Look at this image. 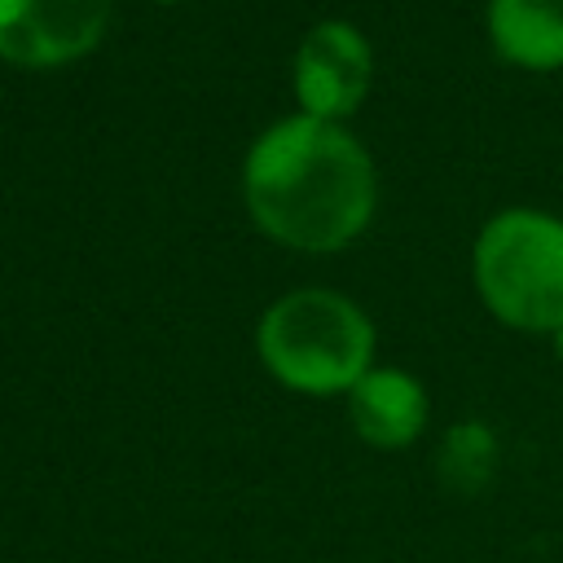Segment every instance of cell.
Returning a JSON list of instances; mask_svg holds the SVG:
<instances>
[{
  "instance_id": "6da1fadb",
  "label": "cell",
  "mask_w": 563,
  "mask_h": 563,
  "mask_svg": "<svg viewBox=\"0 0 563 563\" xmlns=\"http://www.w3.org/2000/svg\"><path fill=\"white\" fill-rule=\"evenodd\" d=\"M242 185L255 224L295 251H334L352 242L369 224L378 194L361 141L343 123L312 114L260 132Z\"/></svg>"
},
{
  "instance_id": "7a4b0ae2",
  "label": "cell",
  "mask_w": 563,
  "mask_h": 563,
  "mask_svg": "<svg viewBox=\"0 0 563 563\" xmlns=\"http://www.w3.org/2000/svg\"><path fill=\"white\" fill-rule=\"evenodd\" d=\"M260 361L277 383L303 396L352 391L374 356L369 317L334 290H290L282 295L255 330Z\"/></svg>"
},
{
  "instance_id": "3957f363",
  "label": "cell",
  "mask_w": 563,
  "mask_h": 563,
  "mask_svg": "<svg viewBox=\"0 0 563 563\" xmlns=\"http://www.w3.org/2000/svg\"><path fill=\"white\" fill-rule=\"evenodd\" d=\"M475 286L515 330H563V220L510 207L475 242Z\"/></svg>"
},
{
  "instance_id": "277c9868",
  "label": "cell",
  "mask_w": 563,
  "mask_h": 563,
  "mask_svg": "<svg viewBox=\"0 0 563 563\" xmlns=\"http://www.w3.org/2000/svg\"><path fill=\"white\" fill-rule=\"evenodd\" d=\"M110 22V0H0V57L62 66L88 53Z\"/></svg>"
},
{
  "instance_id": "5b68a950",
  "label": "cell",
  "mask_w": 563,
  "mask_h": 563,
  "mask_svg": "<svg viewBox=\"0 0 563 563\" xmlns=\"http://www.w3.org/2000/svg\"><path fill=\"white\" fill-rule=\"evenodd\" d=\"M369 44L352 22H317L295 53V92L303 114L339 123L369 88Z\"/></svg>"
},
{
  "instance_id": "8992f818",
  "label": "cell",
  "mask_w": 563,
  "mask_h": 563,
  "mask_svg": "<svg viewBox=\"0 0 563 563\" xmlns=\"http://www.w3.org/2000/svg\"><path fill=\"white\" fill-rule=\"evenodd\" d=\"M352 431L374 449H405L427 427V391L405 369H365L347 391Z\"/></svg>"
},
{
  "instance_id": "52a82bcc",
  "label": "cell",
  "mask_w": 563,
  "mask_h": 563,
  "mask_svg": "<svg viewBox=\"0 0 563 563\" xmlns=\"http://www.w3.org/2000/svg\"><path fill=\"white\" fill-rule=\"evenodd\" d=\"M488 35L506 62L563 66V0H488Z\"/></svg>"
},
{
  "instance_id": "ba28073f",
  "label": "cell",
  "mask_w": 563,
  "mask_h": 563,
  "mask_svg": "<svg viewBox=\"0 0 563 563\" xmlns=\"http://www.w3.org/2000/svg\"><path fill=\"white\" fill-rule=\"evenodd\" d=\"M497 462V440L484 422H457L449 427L444 444H440V475L457 488H475L493 475Z\"/></svg>"
},
{
  "instance_id": "9c48e42d",
  "label": "cell",
  "mask_w": 563,
  "mask_h": 563,
  "mask_svg": "<svg viewBox=\"0 0 563 563\" xmlns=\"http://www.w3.org/2000/svg\"><path fill=\"white\" fill-rule=\"evenodd\" d=\"M554 347H559V356H563V330H554Z\"/></svg>"
},
{
  "instance_id": "30bf717a",
  "label": "cell",
  "mask_w": 563,
  "mask_h": 563,
  "mask_svg": "<svg viewBox=\"0 0 563 563\" xmlns=\"http://www.w3.org/2000/svg\"><path fill=\"white\" fill-rule=\"evenodd\" d=\"M158 4H176V0H158Z\"/></svg>"
}]
</instances>
